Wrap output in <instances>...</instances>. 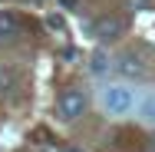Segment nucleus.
I'll return each mask as SVG.
<instances>
[{
  "mask_svg": "<svg viewBox=\"0 0 155 152\" xmlns=\"http://www.w3.org/2000/svg\"><path fill=\"white\" fill-rule=\"evenodd\" d=\"M99 103H102V109L109 116H125V113L135 109L139 96L129 90V86H122V83H109V86H102V93H99Z\"/></svg>",
  "mask_w": 155,
  "mask_h": 152,
  "instance_id": "f257e3e1",
  "label": "nucleus"
},
{
  "mask_svg": "<svg viewBox=\"0 0 155 152\" xmlns=\"http://www.w3.org/2000/svg\"><path fill=\"white\" fill-rule=\"evenodd\" d=\"M56 113H60L63 122L79 119L86 113V96H83V90H63L60 99H56Z\"/></svg>",
  "mask_w": 155,
  "mask_h": 152,
  "instance_id": "f03ea898",
  "label": "nucleus"
},
{
  "mask_svg": "<svg viewBox=\"0 0 155 152\" xmlns=\"http://www.w3.org/2000/svg\"><path fill=\"white\" fill-rule=\"evenodd\" d=\"M122 33H125V17H122V13H106V17H99V20L93 23V36L102 40V43L119 40Z\"/></svg>",
  "mask_w": 155,
  "mask_h": 152,
  "instance_id": "7ed1b4c3",
  "label": "nucleus"
},
{
  "mask_svg": "<svg viewBox=\"0 0 155 152\" xmlns=\"http://www.w3.org/2000/svg\"><path fill=\"white\" fill-rule=\"evenodd\" d=\"M116 73L125 76V79H145V76H149V66L142 63V56H135V53H122V56L116 60Z\"/></svg>",
  "mask_w": 155,
  "mask_h": 152,
  "instance_id": "20e7f679",
  "label": "nucleus"
},
{
  "mask_svg": "<svg viewBox=\"0 0 155 152\" xmlns=\"http://www.w3.org/2000/svg\"><path fill=\"white\" fill-rule=\"evenodd\" d=\"M20 33V17L13 10H3L0 13V40H17Z\"/></svg>",
  "mask_w": 155,
  "mask_h": 152,
  "instance_id": "39448f33",
  "label": "nucleus"
},
{
  "mask_svg": "<svg viewBox=\"0 0 155 152\" xmlns=\"http://www.w3.org/2000/svg\"><path fill=\"white\" fill-rule=\"evenodd\" d=\"M112 66H116V63H112V56H109L106 50H96L93 56H89V73H93V76H109Z\"/></svg>",
  "mask_w": 155,
  "mask_h": 152,
  "instance_id": "423d86ee",
  "label": "nucleus"
},
{
  "mask_svg": "<svg viewBox=\"0 0 155 152\" xmlns=\"http://www.w3.org/2000/svg\"><path fill=\"white\" fill-rule=\"evenodd\" d=\"M135 113H139V119H142V122H155V90L139 96V103H135Z\"/></svg>",
  "mask_w": 155,
  "mask_h": 152,
  "instance_id": "0eeeda50",
  "label": "nucleus"
},
{
  "mask_svg": "<svg viewBox=\"0 0 155 152\" xmlns=\"http://www.w3.org/2000/svg\"><path fill=\"white\" fill-rule=\"evenodd\" d=\"M17 86V69L13 66H7V63H0V96L3 93H10Z\"/></svg>",
  "mask_w": 155,
  "mask_h": 152,
  "instance_id": "6e6552de",
  "label": "nucleus"
},
{
  "mask_svg": "<svg viewBox=\"0 0 155 152\" xmlns=\"http://www.w3.org/2000/svg\"><path fill=\"white\" fill-rule=\"evenodd\" d=\"M46 27L53 33H60V30H66V20H63L60 13H50V17H46Z\"/></svg>",
  "mask_w": 155,
  "mask_h": 152,
  "instance_id": "1a4fd4ad",
  "label": "nucleus"
},
{
  "mask_svg": "<svg viewBox=\"0 0 155 152\" xmlns=\"http://www.w3.org/2000/svg\"><path fill=\"white\" fill-rule=\"evenodd\" d=\"M149 3H152V0H125V7H129V10H145Z\"/></svg>",
  "mask_w": 155,
  "mask_h": 152,
  "instance_id": "9d476101",
  "label": "nucleus"
},
{
  "mask_svg": "<svg viewBox=\"0 0 155 152\" xmlns=\"http://www.w3.org/2000/svg\"><path fill=\"white\" fill-rule=\"evenodd\" d=\"M56 3H60V7H66V10H76V7H79V0H56Z\"/></svg>",
  "mask_w": 155,
  "mask_h": 152,
  "instance_id": "9b49d317",
  "label": "nucleus"
},
{
  "mask_svg": "<svg viewBox=\"0 0 155 152\" xmlns=\"http://www.w3.org/2000/svg\"><path fill=\"white\" fill-rule=\"evenodd\" d=\"M63 152H83V149H79V146H66Z\"/></svg>",
  "mask_w": 155,
  "mask_h": 152,
  "instance_id": "f8f14e48",
  "label": "nucleus"
},
{
  "mask_svg": "<svg viewBox=\"0 0 155 152\" xmlns=\"http://www.w3.org/2000/svg\"><path fill=\"white\" fill-rule=\"evenodd\" d=\"M27 3H33V7H36V3H43V0H27Z\"/></svg>",
  "mask_w": 155,
  "mask_h": 152,
  "instance_id": "ddd939ff",
  "label": "nucleus"
}]
</instances>
